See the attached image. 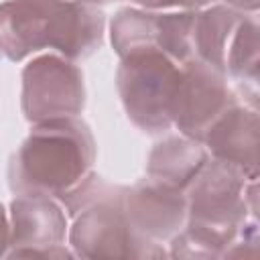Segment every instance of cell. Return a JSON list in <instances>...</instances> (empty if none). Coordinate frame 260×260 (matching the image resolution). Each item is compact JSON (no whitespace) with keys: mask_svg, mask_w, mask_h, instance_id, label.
Returning <instances> with one entry per match:
<instances>
[{"mask_svg":"<svg viewBox=\"0 0 260 260\" xmlns=\"http://www.w3.org/2000/svg\"><path fill=\"white\" fill-rule=\"evenodd\" d=\"M195 10L154 12L122 8L112 20V45L120 57L134 51H160L179 65L193 59L191 30Z\"/></svg>","mask_w":260,"mask_h":260,"instance_id":"6","label":"cell"},{"mask_svg":"<svg viewBox=\"0 0 260 260\" xmlns=\"http://www.w3.org/2000/svg\"><path fill=\"white\" fill-rule=\"evenodd\" d=\"M85 104L83 75L67 57L43 55L22 71V112L28 122L75 118Z\"/></svg>","mask_w":260,"mask_h":260,"instance_id":"5","label":"cell"},{"mask_svg":"<svg viewBox=\"0 0 260 260\" xmlns=\"http://www.w3.org/2000/svg\"><path fill=\"white\" fill-rule=\"evenodd\" d=\"M181 65L160 51H134L122 57L116 73L118 93L128 118L144 132L156 134L173 126V100Z\"/></svg>","mask_w":260,"mask_h":260,"instance_id":"4","label":"cell"},{"mask_svg":"<svg viewBox=\"0 0 260 260\" xmlns=\"http://www.w3.org/2000/svg\"><path fill=\"white\" fill-rule=\"evenodd\" d=\"M10 246V225H8V217L4 207L0 205V256L6 252V248Z\"/></svg>","mask_w":260,"mask_h":260,"instance_id":"15","label":"cell"},{"mask_svg":"<svg viewBox=\"0 0 260 260\" xmlns=\"http://www.w3.org/2000/svg\"><path fill=\"white\" fill-rule=\"evenodd\" d=\"M10 258H63L71 256L63 248L65 215L47 195H18L10 205Z\"/></svg>","mask_w":260,"mask_h":260,"instance_id":"8","label":"cell"},{"mask_svg":"<svg viewBox=\"0 0 260 260\" xmlns=\"http://www.w3.org/2000/svg\"><path fill=\"white\" fill-rule=\"evenodd\" d=\"M238 83H250L256 91L258 81V22L254 16H242L225 55V73Z\"/></svg>","mask_w":260,"mask_h":260,"instance_id":"13","label":"cell"},{"mask_svg":"<svg viewBox=\"0 0 260 260\" xmlns=\"http://www.w3.org/2000/svg\"><path fill=\"white\" fill-rule=\"evenodd\" d=\"M104 37V12L85 0H8L0 4V55L20 61L43 49L67 59L91 55Z\"/></svg>","mask_w":260,"mask_h":260,"instance_id":"1","label":"cell"},{"mask_svg":"<svg viewBox=\"0 0 260 260\" xmlns=\"http://www.w3.org/2000/svg\"><path fill=\"white\" fill-rule=\"evenodd\" d=\"M75 256L81 258H158L165 250L140 236L122 207V187L100 179L91 197L75 213L69 234Z\"/></svg>","mask_w":260,"mask_h":260,"instance_id":"3","label":"cell"},{"mask_svg":"<svg viewBox=\"0 0 260 260\" xmlns=\"http://www.w3.org/2000/svg\"><path fill=\"white\" fill-rule=\"evenodd\" d=\"M234 95L225 73L197 59L181 65V77L173 100V124L183 136L203 140L209 126L232 106Z\"/></svg>","mask_w":260,"mask_h":260,"instance_id":"7","label":"cell"},{"mask_svg":"<svg viewBox=\"0 0 260 260\" xmlns=\"http://www.w3.org/2000/svg\"><path fill=\"white\" fill-rule=\"evenodd\" d=\"M93 158V136L77 116L39 122L10 160V187L18 195L61 197L91 175Z\"/></svg>","mask_w":260,"mask_h":260,"instance_id":"2","label":"cell"},{"mask_svg":"<svg viewBox=\"0 0 260 260\" xmlns=\"http://www.w3.org/2000/svg\"><path fill=\"white\" fill-rule=\"evenodd\" d=\"M146 10H165V8H183V10H197L211 0H130Z\"/></svg>","mask_w":260,"mask_h":260,"instance_id":"14","label":"cell"},{"mask_svg":"<svg viewBox=\"0 0 260 260\" xmlns=\"http://www.w3.org/2000/svg\"><path fill=\"white\" fill-rule=\"evenodd\" d=\"M85 2H91L93 4V2H110V0H85Z\"/></svg>","mask_w":260,"mask_h":260,"instance_id":"17","label":"cell"},{"mask_svg":"<svg viewBox=\"0 0 260 260\" xmlns=\"http://www.w3.org/2000/svg\"><path fill=\"white\" fill-rule=\"evenodd\" d=\"M211 154L242 171L248 179H256L258 169V114L232 104L205 132L203 140Z\"/></svg>","mask_w":260,"mask_h":260,"instance_id":"10","label":"cell"},{"mask_svg":"<svg viewBox=\"0 0 260 260\" xmlns=\"http://www.w3.org/2000/svg\"><path fill=\"white\" fill-rule=\"evenodd\" d=\"M240 20L242 14H238V10L230 6H213L203 12H195L191 30L193 59L225 73L228 47Z\"/></svg>","mask_w":260,"mask_h":260,"instance_id":"12","label":"cell"},{"mask_svg":"<svg viewBox=\"0 0 260 260\" xmlns=\"http://www.w3.org/2000/svg\"><path fill=\"white\" fill-rule=\"evenodd\" d=\"M225 2L234 10H250V12H254L258 8V0H225Z\"/></svg>","mask_w":260,"mask_h":260,"instance_id":"16","label":"cell"},{"mask_svg":"<svg viewBox=\"0 0 260 260\" xmlns=\"http://www.w3.org/2000/svg\"><path fill=\"white\" fill-rule=\"evenodd\" d=\"M122 207L132 228L154 244L173 240L187 223L185 191L150 177L122 189Z\"/></svg>","mask_w":260,"mask_h":260,"instance_id":"9","label":"cell"},{"mask_svg":"<svg viewBox=\"0 0 260 260\" xmlns=\"http://www.w3.org/2000/svg\"><path fill=\"white\" fill-rule=\"evenodd\" d=\"M207 160V150L199 144V140L189 136H173L154 146L146 173L154 181L185 191Z\"/></svg>","mask_w":260,"mask_h":260,"instance_id":"11","label":"cell"}]
</instances>
